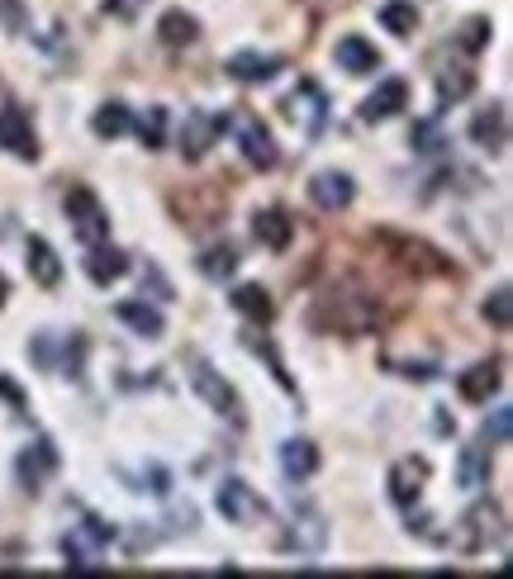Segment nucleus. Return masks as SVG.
<instances>
[{"label":"nucleus","mask_w":513,"mask_h":579,"mask_svg":"<svg viewBox=\"0 0 513 579\" xmlns=\"http://www.w3.org/2000/svg\"><path fill=\"white\" fill-rule=\"evenodd\" d=\"M223 128H229V120H219V114H209V110H191L186 124H181V157H186V162H205Z\"/></svg>","instance_id":"nucleus-6"},{"label":"nucleus","mask_w":513,"mask_h":579,"mask_svg":"<svg viewBox=\"0 0 513 579\" xmlns=\"http://www.w3.org/2000/svg\"><path fill=\"white\" fill-rule=\"evenodd\" d=\"M239 143H243V157L253 162L257 171H271L276 162H281V148H276L271 128L257 120V114H243L239 120Z\"/></svg>","instance_id":"nucleus-10"},{"label":"nucleus","mask_w":513,"mask_h":579,"mask_svg":"<svg viewBox=\"0 0 513 579\" xmlns=\"http://www.w3.org/2000/svg\"><path fill=\"white\" fill-rule=\"evenodd\" d=\"M285 114H291L305 134H319L323 120H328V100H323L319 82H309V76H305V82L291 90V100H285Z\"/></svg>","instance_id":"nucleus-9"},{"label":"nucleus","mask_w":513,"mask_h":579,"mask_svg":"<svg viewBox=\"0 0 513 579\" xmlns=\"http://www.w3.org/2000/svg\"><path fill=\"white\" fill-rule=\"evenodd\" d=\"M243 342H247V347H253V352H257V357H267V366H271V375H276V380H281V390H291V394H300V390H295V380H291V371H285V361H281V352H276V347H271V342H267V337H257V333H243Z\"/></svg>","instance_id":"nucleus-34"},{"label":"nucleus","mask_w":513,"mask_h":579,"mask_svg":"<svg viewBox=\"0 0 513 579\" xmlns=\"http://www.w3.org/2000/svg\"><path fill=\"white\" fill-rule=\"evenodd\" d=\"M414 148H418V152H442L438 124H414Z\"/></svg>","instance_id":"nucleus-40"},{"label":"nucleus","mask_w":513,"mask_h":579,"mask_svg":"<svg viewBox=\"0 0 513 579\" xmlns=\"http://www.w3.org/2000/svg\"><path fill=\"white\" fill-rule=\"evenodd\" d=\"M424 480H428V460H424V456L394 460V470H390V498H394L400 508H414L418 494H424Z\"/></svg>","instance_id":"nucleus-15"},{"label":"nucleus","mask_w":513,"mask_h":579,"mask_svg":"<svg viewBox=\"0 0 513 579\" xmlns=\"http://www.w3.org/2000/svg\"><path fill=\"white\" fill-rule=\"evenodd\" d=\"M490 29H494L490 20H466V24H462V34H456V44H462L466 52H480L485 44H490Z\"/></svg>","instance_id":"nucleus-37"},{"label":"nucleus","mask_w":513,"mask_h":579,"mask_svg":"<svg viewBox=\"0 0 513 579\" xmlns=\"http://www.w3.org/2000/svg\"><path fill=\"white\" fill-rule=\"evenodd\" d=\"M129 128H138L143 148H162V143H167V110H162V104H148V114H138Z\"/></svg>","instance_id":"nucleus-33"},{"label":"nucleus","mask_w":513,"mask_h":579,"mask_svg":"<svg viewBox=\"0 0 513 579\" xmlns=\"http://www.w3.org/2000/svg\"><path fill=\"white\" fill-rule=\"evenodd\" d=\"M239 271V252H233L229 243H215L200 252V275L205 281H229V275Z\"/></svg>","instance_id":"nucleus-30"},{"label":"nucleus","mask_w":513,"mask_h":579,"mask_svg":"<svg viewBox=\"0 0 513 579\" xmlns=\"http://www.w3.org/2000/svg\"><path fill=\"white\" fill-rule=\"evenodd\" d=\"M0 394H5V399L15 404V414H24V394H20L15 380H5V375H0Z\"/></svg>","instance_id":"nucleus-42"},{"label":"nucleus","mask_w":513,"mask_h":579,"mask_svg":"<svg viewBox=\"0 0 513 579\" xmlns=\"http://www.w3.org/2000/svg\"><path fill=\"white\" fill-rule=\"evenodd\" d=\"M471 90H476V72H471V67H447V72L438 76V96H442V104L466 100Z\"/></svg>","instance_id":"nucleus-32"},{"label":"nucleus","mask_w":513,"mask_h":579,"mask_svg":"<svg viewBox=\"0 0 513 579\" xmlns=\"http://www.w3.org/2000/svg\"><path fill=\"white\" fill-rule=\"evenodd\" d=\"M114 319L129 323L138 337H162L167 333V319L148 305V299H124V305H114Z\"/></svg>","instance_id":"nucleus-19"},{"label":"nucleus","mask_w":513,"mask_h":579,"mask_svg":"<svg viewBox=\"0 0 513 579\" xmlns=\"http://www.w3.org/2000/svg\"><path fill=\"white\" fill-rule=\"evenodd\" d=\"M105 542H114V528H105L100 518H86L76 532L62 537V556H68L72 570H100Z\"/></svg>","instance_id":"nucleus-5"},{"label":"nucleus","mask_w":513,"mask_h":579,"mask_svg":"<svg viewBox=\"0 0 513 579\" xmlns=\"http://www.w3.org/2000/svg\"><path fill=\"white\" fill-rule=\"evenodd\" d=\"M386 243L400 252V267H410V271H418V275H442L447 271V261L432 252V247H424V243H410V238H394V233H386Z\"/></svg>","instance_id":"nucleus-20"},{"label":"nucleus","mask_w":513,"mask_h":579,"mask_svg":"<svg viewBox=\"0 0 513 579\" xmlns=\"http://www.w3.org/2000/svg\"><path fill=\"white\" fill-rule=\"evenodd\" d=\"M191 385H195V394H200L209 409L223 414L229 423H239V428H243V399H239V390H233L229 380H223V375L215 371V366L195 357V361H191Z\"/></svg>","instance_id":"nucleus-3"},{"label":"nucleus","mask_w":513,"mask_h":579,"mask_svg":"<svg viewBox=\"0 0 513 579\" xmlns=\"http://www.w3.org/2000/svg\"><path fill=\"white\" fill-rule=\"evenodd\" d=\"M499 361H480V366H471V371H462V380H456V390H462V399L471 404H485L490 394L499 390Z\"/></svg>","instance_id":"nucleus-22"},{"label":"nucleus","mask_w":513,"mask_h":579,"mask_svg":"<svg viewBox=\"0 0 513 579\" xmlns=\"http://www.w3.org/2000/svg\"><path fill=\"white\" fill-rule=\"evenodd\" d=\"M5 299H10V285H5V275H0V309H5Z\"/></svg>","instance_id":"nucleus-44"},{"label":"nucleus","mask_w":513,"mask_h":579,"mask_svg":"<svg viewBox=\"0 0 513 579\" xmlns=\"http://www.w3.org/2000/svg\"><path fill=\"white\" fill-rule=\"evenodd\" d=\"M82 352H86L82 337H76V342H58L52 333H44V337L29 342V357L38 366H48V371H62V375H82Z\"/></svg>","instance_id":"nucleus-8"},{"label":"nucleus","mask_w":513,"mask_h":579,"mask_svg":"<svg viewBox=\"0 0 513 579\" xmlns=\"http://www.w3.org/2000/svg\"><path fill=\"white\" fill-rule=\"evenodd\" d=\"M129 124H134V114H129V104H120V100L100 104V110L90 114V134H96L100 143H114L120 134H129Z\"/></svg>","instance_id":"nucleus-26"},{"label":"nucleus","mask_w":513,"mask_h":579,"mask_svg":"<svg viewBox=\"0 0 513 579\" xmlns=\"http://www.w3.org/2000/svg\"><path fill=\"white\" fill-rule=\"evenodd\" d=\"M68 223H72V233L86 247H96V243L110 238V214H105L100 195L90 190V186H72L68 190Z\"/></svg>","instance_id":"nucleus-2"},{"label":"nucleus","mask_w":513,"mask_h":579,"mask_svg":"<svg viewBox=\"0 0 513 579\" xmlns=\"http://www.w3.org/2000/svg\"><path fill=\"white\" fill-rule=\"evenodd\" d=\"M253 233L261 247H271V252H285L295 238V219L285 214V209H257L253 214Z\"/></svg>","instance_id":"nucleus-17"},{"label":"nucleus","mask_w":513,"mask_h":579,"mask_svg":"<svg viewBox=\"0 0 513 579\" xmlns=\"http://www.w3.org/2000/svg\"><path fill=\"white\" fill-rule=\"evenodd\" d=\"M404 380H438V366H428V361H404V366H394Z\"/></svg>","instance_id":"nucleus-41"},{"label":"nucleus","mask_w":513,"mask_h":579,"mask_svg":"<svg viewBox=\"0 0 513 579\" xmlns=\"http://www.w3.org/2000/svg\"><path fill=\"white\" fill-rule=\"evenodd\" d=\"M380 24H386L394 38H410L418 29V10L410 0H390V5H380Z\"/></svg>","instance_id":"nucleus-31"},{"label":"nucleus","mask_w":513,"mask_h":579,"mask_svg":"<svg viewBox=\"0 0 513 579\" xmlns=\"http://www.w3.org/2000/svg\"><path fill=\"white\" fill-rule=\"evenodd\" d=\"M0 148L15 152L20 162H38V138H34V124L24 114V104H5L0 110Z\"/></svg>","instance_id":"nucleus-7"},{"label":"nucleus","mask_w":513,"mask_h":579,"mask_svg":"<svg viewBox=\"0 0 513 579\" xmlns=\"http://www.w3.org/2000/svg\"><path fill=\"white\" fill-rule=\"evenodd\" d=\"M309 200L323 209V214H338V209H347L357 200V186H352L347 171H319V176L309 181Z\"/></svg>","instance_id":"nucleus-14"},{"label":"nucleus","mask_w":513,"mask_h":579,"mask_svg":"<svg viewBox=\"0 0 513 579\" xmlns=\"http://www.w3.org/2000/svg\"><path fill=\"white\" fill-rule=\"evenodd\" d=\"M404 104H410V86L400 82V76H390V82H380L371 96L362 100V124H386V120H394V114L404 110Z\"/></svg>","instance_id":"nucleus-13"},{"label":"nucleus","mask_w":513,"mask_h":579,"mask_svg":"<svg viewBox=\"0 0 513 579\" xmlns=\"http://www.w3.org/2000/svg\"><path fill=\"white\" fill-rule=\"evenodd\" d=\"M29 275H34V285H44V290H52L62 281V261L52 252V243L29 238Z\"/></svg>","instance_id":"nucleus-28"},{"label":"nucleus","mask_w":513,"mask_h":579,"mask_svg":"<svg viewBox=\"0 0 513 579\" xmlns=\"http://www.w3.org/2000/svg\"><path fill=\"white\" fill-rule=\"evenodd\" d=\"M215 508L223 513V522H239V528H257V522L271 513L267 498H261L253 484H243V480H223L215 490Z\"/></svg>","instance_id":"nucleus-4"},{"label":"nucleus","mask_w":513,"mask_h":579,"mask_svg":"<svg viewBox=\"0 0 513 579\" xmlns=\"http://www.w3.org/2000/svg\"><path fill=\"white\" fill-rule=\"evenodd\" d=\"M456 480H462V490H485V484H490V446H485V442L462 446V460H456Z\"/></svg>","instance_id":"nucleus-24"},{"label":"nucleus","mask_w":513,"mask_h":579,"mask_svg":"<svg viewBox=\"0 0 513 579\" xmlns=\"http://www.w3.org/2000/svg\"><path fill=\"white\" fill-rule=\"evenodd\" d=\"M0 24L15 29V34L29 29V10H24V0H0Z\"/></svg>","instance_id":"nucleus-39"},{"label":"nucleus","mask_w":513,"mask_h":579,"mask_svg":"<svg viewBox=\"0 0 513 579\" xmlns=\"http://www.w3.org/2000/svg\"><path fill=\"white\" fill-rule=\"evenodd\" d=\"M157 38H162L167 48H191L195 38H200V20L186 15V10H167V15L157 20Z\"/></svg>","instance_id":"nucleus-25"},{"label":"nucleus","mask_w":513,"mask_h":579,"mask_svg":"<svg viewBox=\"0 0 513 579\" xmlns=\"http://www.w3.org/2000/svg\"><path fill=\"white\" fill-rule=\"evenodd\" d=\"M471 143H480L485 152H504V143H509V110L504 104H490V110H480L476 120H471Z\"/></svg>","instance_id":"nucleus-18"},{"label":"nucleus","mask_w":513,"mask_h":579,"mask_svg":"<svg viewBox=\"0 0 513 579\" xmlns=\"http://www.w3.org/2000/svg\"><path fill=\"white\" fill-rule=\"evenodd\" d=\"M229 305L243 313L247 323H271V313H276V305H271V295L261 285H239L229 295Z\"/></svg>","instance_id":"nucleus-27"},{"label":"nucleus","mask_w":513,"mask_h":579,"mask_svg":"<svg viewBox=\"0 0 513 579\" xmlns=\"http://www.w3.org/2000/svg\"><path fill=\"white\" fill-rule=\"evenodd\" d=\"M281 470H285V480H309L319 470V446L305 438H291L281 446Z\"/></svg>","instance_id":"nucleus-21"},{"label":"nucleus","mask_w":513,"mask_h":579,"mask_svg":"<svg viewBox=\"0 0 513 579\" xmlns=\"http://www.w3.org/2000/svg\"><path fill=\"white\" fill-rule=\"evenodd\" d=\"M129 271V257L120 252V247H105V243H96L86 252V275L96 285H110V281H120V275Z\"/></svg>","instance_id":"nucleus-23"},{"label":"nucleus","mask_w":513,"mask_h":579,"mask_svg":"<svg viewBox=\"0 0 513 579\" xmlns=\"http://www.w3.org/2000/svg\"><path fill=\"white\" fill-rule=\"evenodd\" d=\"M485 319H490L499 333H509V323H513V290L509 285H499L490 299H485Z\"/></svg>","instance_id":"nucleus-35"},{"label":"nucleus","mask_w":513,"mask_h":579,"mask_svg":"<svg viewBox=\"0 0 513 579\" xmlns=\"http://www.w3.org/2000/svg\"><path fill=\"white\" fill-rule=\"evenodd\" d=\"M134 484H129V490H138V494H167L171 490V476L162 466H148V470H134V476H129Z\"/></svg>","instance_id":"nucleus-36"},{"label":"nucleus","mask_w":513,"mask_h":579,"mask_svg":"<svg viewBox=\"0 0 513 579\" xmlns=\"http://www.w3.org/2000/svg\"><path fill=\"white\" fill-rule=\"evenodd\" d=\"M52 470H58V452H52V442H48V438L29 442V446L20 452V460H15V476H20V484H24L29 494L44 490V480L52 476Z\"/></svg>","instance_id":"nucleus-11"},{"label":"nucleus","mask_w":513,"mask_h":579,"mask_svg":"<svg viewBox=\"0 0 513 579\" xmlns=\"http://www.w3.org/2000/svg\"><path fill=\"white\" fill-rule=\"evenodd\" d=\"M333 58H338V67L347 72V76H371V72L380 67V52H376V44H366L362 34H347V38H338Z\"/></svg>","instance_id":"nucleus-16"},{"label":"nucleus","mask_w":513,"mask_h":579,"mask_svg":"<svg viewBox=\"0 0 513 579\" xmlns=\"http://www.w3.org/2000/svg\"><path fill=\"white\" fill-rule=\"evenodd\" d=\"M509 428H513V414L509 409H494V418L480 428V442L485 446H504L509 442Z\"/></svg>","instance_id":"nucleus-38"},{"label":"nucleus","mask_w":513,"mask_h":579,"mask_svg":"<svg viewBox=\"0 0 513 579\" xmlns=\"http://www.w3.org/2000/svg\"><path fill=\"white\" fill-rule=\"evenodd\" d=\"M285 62L276 58V52H233L229 62H223V72L233 76V82H243V86H267L281 76Z\"/></svg>","instance_id":"nucleus-12"},{"label":"nucleus","mask_w":513,"mask_h":579,"mask_svg":"<svg viewBox=\"0 0 513 579\" xmlns=\"http://www.w3.org/2000/svg\"><path fill=\"white\" fill-rule=\"evenodd\" d=\"M134 5H143V0H110V5H105V10H114V15H129V10H134Z\"/></svg>","instance_id":"nucleus-43"},{"label":"nucleus","mask_w":513,"mask_h":579,"mask_svg":"<svg viewBox=\"0 0 513 579\" xmlns=\"http://www.w3.org/2000/svg\"><path fill=\"white\" fill-rule=\"evenodd\" d=\"M323 542H328V528H323L319 513H314V508L300 513V508H295V528H291V542H285V546H295V551H319Z\"/></svg>","instance_id":"nucleus-29"},{"label":"nucleus","mask_w":513,"mask_h":579,"mask_svg":"<svg viewBox=\"0 0 513 579\" xmlns=\"http://www.w3.org/2000/svg\"><path fill=\"white\" fill-rule=\"evenodd\" d=\"M504 537V508L494 504V498H480L476 508H466V518L452 528V551H462V556H480V551H490V542Z\"/></svg>","instance_id":"nucleus-1"}]
</instances>
